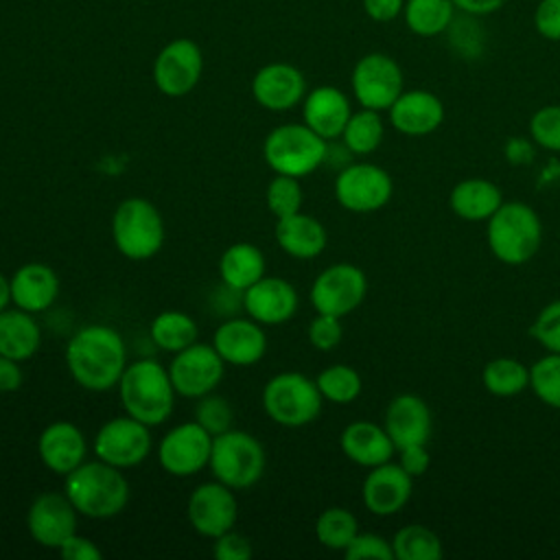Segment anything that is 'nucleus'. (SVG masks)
<instances>
[{
	"instance_id": "nucleus-46",
	"label": "nucleus",
	"mask_w": 560,
	"mask_h": 560,
	"mask_svg": "<svg viewBox=\"0 0 560 560\" xmlns=\"http://www.w3.org/2000/svg\"><path fill=\"white\" fill-rule=\"evenodd\" d=\"M252 540L241 532H225L212 540V556L217 560H247L252 558Z\"/></svg>"
},
{
	"instance_id": "nucleus-5",
	"label": "nucleus",
	"mask_w": 560,
	"mask_h": 560,
	"mask_svg": "<svg viewBox=\"0 0 560 560\" xmlns=\"http://www.w3.org/2000/svg\"><path fill=\"white\" fill-rule=\"evenodd\" d=\"M328 140L317 136L304 122L273 127L262 142V158L273 173L306 177L326 164Z\"/></svg>"
},
{
	"instance_id": "nucleus-41",
	"label": "nucleus",
	"mask_w": 560,
	"mask_h": 560,
	"mask_svg": "<svg viewBox=\"0 0 560 560\" xmlns=\"http://www.w3.org/2000/svg\"><path fill=\"white\" fill-rule=\"evenodd\" d=\"M212 438L232 429L234 409L225 396H219L214 392L197 398L195 402V418Z\"/></svg>"
},
{
	"instance_id": "nucleus-29",
	"label": "nucleus",
	"mask_w": 560,
	"mask_h": 560,
	"mask_svg": "<svg viewBox=\"0 0 560 560\" xmlns=\"http://www.w3.org/2000/svg\"><path fill=\"white\" fill-rule=\"evenodd\" d=\"M503 203L501 188L483 177H468L457 182L448 192V208L464 221H488Z\"/></svg>"
},
{
	"instance_id": "nucleus-42",
	"label": "nucleus",
	"mask_w": 560,
	"mask_h": 560,
	"mask_svg": "<svg viewBox=\"0 0 560 560\" xmlns=\"http://www.w3.org/2000/svg\"><path fill=\"white\" fill-rule=\"evenodd\" d=\"M529 136L536 147L560 153V105H545L529 118Z\"/></svg>"
},
{
	"instance_id": "nucleus-53",
	"label": "nucleus",
	"mask_w": 560,
	"mask_h": 560,
	"mask_svg": "<svg viewBox=\"0 0 560 560\" xmlns=\"http://www.w3.org/2000/svg\"><path fill=\"white\" fill-rule=\"evenodd\" d=\"M9 304H13V298H11V278H7L2 271H0V313L4 308H9Z\"/></svg>"
},
{
	"instance_id": "nucleus-37",
	"label": "nucleus",
	"mask_w": 560,
	"mask_h": 560,
	"mask_svg": "<svg viewBox=\"0 0 560 560\" xmlns=\"http://www.w3.org/2000/svg\"><path fill=\"white\" fill-rule=\"evenodd\" d=\"M357 534H359L357 516L350 510L339 505L326 508L324 512H319L315 521L317 542L332 551H343Z\"/></svg>"
},
{
	"instance_id": "nucleus-47",
	"label": "nucleus",
	"mask_w": 560,
	"mask_h": 560,
	"mask_svg": "<svg viewBox=\"0 0 560 560\" xmlns=\"http://www.w3.org/2000/svg\"><path fill=\"white\" fill-rule=\"evenodd\" d=\"M534 26L545 39H560V0H540L534 11Z\"/></svg>"
},
{
	"instance_id": "nucleus-50",
	"label": "nucleus",
	"mask_w": 560,
	"mask_h": 560,
	"mask_svg": "<svg viewBox=\"0 0 560 560\" xmlns=\"http://www.w3.org/2000/svg\"><path fill=\"white\" fill-rule=\"evenodd\" d=\"M24 383V372L20 361L0 354V392L9 394V392H18Z\"/></svg>"
},
{
	"instance_id": "nucleus-10",
	"label": "nucleus",
	"mask_w": 560,
	"mask_h": 560,
	"mask_svg": "<svg viewBox=\"0 0 560 560\" xmlns=\"http://www.w3.org/2000/svg\"><path fill=\"white\" fill-rule=\"evenodd\" d=\"M368 295V278L352 262H335L322 269L311 284V304L317 313L346 317L363 304Z\"/></svg>"
},
{
	"instance_id": "nucleus-38",
	"label": "nucleus",
	"mask_w": 560,
	"mask_h": 560,
	"mask_svg": "<svg viewBox=\"0 0 560 560\" xmlns=\"http://www.w3.org/2000/svg\"><path fill=\"white\" fill-rule=\"evenodd\" d=\"M324 400L335 402V405H350L359 398L363 389L361 374L346 363H332L324 368L317 378H315Z\"/></svg>"
},
{
	"instance_id": "nucleus-9",
	"label": "nucleus",
	"mask_w": 560,
	"mask_h": 560,
	"mask_svg": "<svg viewBox=\"0 0 560 560\" xmlns=\"http://www.w3.org/2000/svg\"><path fill=\"white\" fill-rule=\"evenodd\" d=\"M335 199L354 214H370L385 208L394 195V182L385 168L372 162H350L332 184Z\"/></svg>"
},
{
	"instance_id": "nucleus-24",
	"label": "nucleus",
	"mask_w": 560,
	"mask_h": 560,
	"mask_svg": "<svg viewBox=\"0 0 560 560\" xmlns=\"http://www.w3.org/2000/svg\"><path fill=\"white\" fill-rule=\"evenodd\" d=\"M392 127L409 138L433 133L444 120L442 101L429 90H402L387 109Z\"/></svg>"
},
{
	"instance_id": "nucleus-51",
	"label": "nucleus",
	"mask_w": 560,
	"mask_h": 560,
	"mask_svg": "<svg viewBox=\"0 0 560 560\" xmlns=\"http://www.w3.org/2000/svg\"><path fill=\"white\" fill-rule=\"evenodd\" d=\"M405 9V0H363V11L374 22H392Z\"/></svg>"
},
{
	"instance_id": "nucleus-34",
	"label": "nucleus",
	"mask_w": 560,
	"mask_h": 560,
	"mask_svg": "<svg viewBox=\"0 0 560 560\" xmlns=\"http://www.w3.org/2000/svg\"><path fill=\"white\" fill-rule=\"evenodd\" d=\"M455 9L453 0H407L402 13L411 33L433 37L453 24Z\"/></svg>"
},
{
	"instance_id": "nucleus-4",
	"label": "nucleus",
	"mask_w": 560,
	"mask_h": 560,
	"mask_svg": "<svg viewBox=\"0 0 560 560\" xmlns=\"http://www.w3.org/2000/svg\"><path fill=\"white\" fill-rule=\"evenodd\" d=\"M486 241L492 256L510 267L529 262L542 245L538 212L523 201H503L486 221Z\"/></svg>"
},
{
	"instance_id": "nucleus-23",
	"label": "nucleus",
	"mask_w": 560,
	"mask_h": 560,
	"mask_svg": "<svg viewBox=\"0 0 560 560\" xmlns=\"http://www.w3.org/2000/svg\"><path fill=\"white\" fill-rule=\"evenodd\" d=\"M383 427L398 451L409 444H427L433 431V416L424 398L416 394H398L385 407Z\"/></svg>"
},
{
	"instance_id": "nucleus-1",
	"label": "nucleus",
	"mask_w": 560,
	"mask_h": 560,
	"mask_svg": "<svg viewBox=\"0 0 560 560\" xmlns=\"http://www.w3.org/2000/svg\"><path fill=\"white\" fill-rule=\"evenodd\" d=\"M66 365L77 385L88 392H109L127 368V346L107 324L79 328L66 346Z\"/></svg>"
},
{
	"instance_id": "nucleus-21",
	"label": "nucleus",
	"mask_w": 560,
	"mask_h": 560,
	"mask_svg": "<svg viewBox=\"0 0 560 560\" xmlns=\"http://www.w3.org/2000/svg\"><path fill=\"white\" fill-rule=\"evenodd\" d=\"M212 346L225 365L247 368L265 357L267 335L252 317H228L214 328Z\"/></svg>"
},
{
	"instance_id": "nucleus-30",
	"label": "nucleus",
	"mask_w": 560,
	"mask_h": 560,
	"mask_svg": "<svg viewBox=\"0 0 560 560\" xmlns=\"http://www.w3.org/2000/svg\"><path fill=\"white\" fill-rule=\"evenodd\" d=\"M42 346V326L35 313L24 308H4L0 313V354L15 361H28Z\"/></svg>"
},
{
	"instance_id": "nucleus-15",
	"label": "nucleus",
	"mask_w": 560,
	"mask_h": 560,
	"mask_svg": "<svg viewBox=\"0 0 560 560\" xmlns=\"http://www.w3.org/2000/svg\"><path fill=\"white\" fill-rule=\"evenodd\" d=\"M203 72V52L197 42L188 37L171 39L153 61V83L171 98L192 92Z\"/></svg>"
},
{
	"instance_id": "nucleus-7",
	"label": "nucleus",
	"mask_w": 560,
	"mask_h": 560,
	"mask_svg": "<svg viewBox=\"0 0 560 560\" xmlns=\"http://www.w3.org/2000/svg\"><path fill=\"white\" fill-rule=\"evenodd\" d=\"M265 466V446L252 433L228 429L214 435L208 468L217 481L232 490H247L260 481Z\"/></svg>"
},
{
	"instance_id": "nucleus-36",
	"label": "nucleus",
	"mask_w": 560,
	"mask_h": 560,
	"mask_svg": "<svg viewBox=\"0 0 560 560\" xmlns=\"http://www.w3.org/2000/svg\"><path fill=\"white\" fill-rule=\"evenodd\" d=\"M385 138V125L381 118V112L361 107L359 112H352L343 133L341 142L350 149L352 155H370L374 153Z\"/></svg>"
},
{
	"instance_id": "nucleus-20",
	"label": "nucleus",
	"mask_w": 560,
	"mask_h": 560,
	"mask_svg": "<svg viewBox=\"0 0 560 560\" xmlns=\"http://www.w3.org/2000/svg\"><path fill=\"white\" fill-rule=\"evenodd\" d=\"M252 94L260 107L269 112H287L304 101L306 79L291 63L271 61L254 74Z\"/></svg>"
},
{
	"instance_id": "nucleus-52",
	"label": "nucleus",
	"mask_w": 560,
	"mask_h": 560,
	"mask_svg": "<svg viewBox=\"0 0 560 560\" xmlns=\"http://www.w3.org/2000/svg\"><path fill=\"white\" fill-rule=\"evenodd\" d=\"M453 2L466 15H488L499 11L508 0H453Z\"/></svg>"
},
{
	"instance_id": "nucleus-3",
	"label": "nucleus",
	"mask_w": 560,
	"mask_h": 560,
	"mask_svg": "<svg viewBox=\"0 0 560 560\" xmlns=\"http://www.w3.org/2000/svg\"><path fill=\"white\" fill-rule=\"evenodd\" d=\"M118 396L125 413L147 427H158L171 418L177 392L168 368L155 359H138L127 363L118 381Z\"/></svg>"
},
{
	"instance_id": "nucleus-49",
	"label": "nucleus",
	"mask_w": 560,
	"mask_h": 560,
	"mask_svg": "<svg viewBox=\"0 0 560 560\" xmlns=\"http://www.w3.org/2000/svg\"><path fill=\"white\" fill-rule=\"evenodd\" d=\"M57 551L66 560H101L103 558V551L98 549V545L88 536H81L79 532H74Z\"/></svg>"
},
{
	"instance_id": "nucleus-44",
	"label": "nucleus",
	"mask_w": 560,
	"mask_h": 560,
	"mask_svg": "<svg viewBox=\"0 0 560 560\" xmlns=\"http://www.w3.org/2000/svg\"><path fill=\"white\" fill-rule=\"evenodd\" d=\"M306 337H308V343H311L315 350H319V352H330V350H335V348L341 343V337H343L341 317L317 313V315L311 319V324H308Z\"/></svg>"
},
{
	"instance_id": "nucleus-14",
	"label": "nucleus",
	"mask_w": 560,
	"mask_h": 560,
	"mask_svg": "<svg viewBox=\"0 0 560 560\" xmlns=\"http://www.w3.org/2000/svg\"><path fill=\"white\" fill-rule=\"evenodd\" d=\"M212 435L197 422H182L166 431L158 444V464L173 477H192L210 462Z\"/></svg>"
},
{
	"instance_id": "nucleus-27",
	"label": "nucleus",
	"mask_w": 560,
	"mask_h": 560,
	"mask_svg": "<svg viewBox=\"0 0 560 560\" xmlns=\"http://www.w3.org/2000/svg\"><path fill=\"white\" fill-rule=\"evenodd\" d=\"M341 453L357 466L374 468L394 457L396 444L383 424L370 420H354L343 427L339 435Z\"/></svg>"
},
{
	"instance_id": "nucleus-43",
	"label": "nucleus",
	"mask_w": 560,
	"mask_h": 560,
	"mask_svg": "<svg viewBox=\"0 0 560 560\" xmlns=\"http://www.w3.org/2000/svg\"><path fill=\"white\" fill-rule=\"evenodd\" d=\"M529 337L547 352L560 354V298L538 311L529 326Z\"/></svg>"
},
{
	"instance_id": "nucleus-8",
	"label": "nucleus",
	"mask_w": 560,
	"mask_h": 560,
	"mask_svg": "<svg viewBox=\"0 0 560 560\" xmlns=\"http://www.w3.org/2000/svg\"><path fill=\"white\" fill-rule=\"evenodd\" d=\"M112 238L125 258L149 260L164 245V219L149 199L129 197L114 210Z\"/></svg>"
},
{
	"instance_id": "nucleus-13",
	"label": "nucleus",
	"mask_w": 560,
	"mask_h": 560,
	"mask_svg": "<svg viewBox=\"0 0 560 560\" xmlns=\"http://www.w3.org/2000/svg\"><path fill=\"white\" fill-rule=\"evenodd\" d=\"M225 374V361L219 357L212 343H199L179 350L168 363V376L177 396L201 398L217 389Z\"/></svg>"
},
{
	"instance_id": "nucleus-39",
	"label": "nucleus",
	"mask_w": 560,
	"mask_h": 560,
	"mask_svg": "<svg viewBox=\"0 0 560 560\" xmlns=\"http://www.w3.org/2000/svg\"><path fill=\"white\" fill-rule=\"evenodd\" d=\"M529 389L542 405L560 411V354L547 352L529 365Z\"/></svg>"
},
{
	"instance_id": "nucleus-2",
	"label": "nucleus",
	"mask_w": 560,
	"mask_h": 560,
	"mask_svg": "<svg viewBox=\"0 0 560 560\" xmlns=\"http://www.w3.org/2000/svg\"><path fill=\"white\" fill-rule=\"evenodd\" d=\"M63 492L81 516L112 518L127 508L131 488L120 468L96 457L63 477Z\"/></svg>"
},
{
	"instance_id": "nucleus-48",
	"label": "nucleus",
	"mask_w": 560,
	"mask_h": 560,
	"mask_svg": "<svg viewBox=\"0 0 560 560\" xmlns=\"http://www.w3.org/2000/svg\"><path fill=\"white\" fill-rule=\"evenodd\" d=\"M398 453V464L416 479V477H422L429 466H431V455H429V448L427 444H409V446H402L396 451Z\"/></svg>"
},
{
	"instance_id": "nucleus-31",
	"label": "nucleus",
	"mask_w": 560,
	"mask_h": 560,
	"mask_svg": "<svg viewBox=\"0 0 560 560\" xmlns=\"http://www.w3.org/2000/svg\"><path fill=\"white\" fill-rule=\"evenodd\" d=\"M219 276L225 287L243 293L265 276V256L252 243H234L219 258Z\"/></svg>"
},
{
	"instance_id": "nucleus-26",
	"label": "nucleus",
	"mask_w": 560,
	"mask_h": 560,
	"mask_svg": "<svg viewBox=\"0 0 560 560\" xmlns=\"http://www.w3.org/2000/svg\"><path fill=\"white\" fill-rule=\"evenodd\" d=\"M59 276L44 262H24L11 276V298L18 308L28 313H44L59 298Z\"/></svg>"
},
{
	"instance_id": "nucleus-45",
	"label": "nucleus",
	"mask_w": 560,
	"mask_h": 560,
	"mask_svg": "<svg viewBox=\"0 0 560 560\" xmlns=\"http://www.w3.org/2000/svg\"><path fill=\"white\" fill-rule=\"evenodd\" d=\"M343 556L348 560H365V558H374V560H394V549H392V540L383 538L381 534H372V532H359L350 545L343 549Z\"/></svg>"
},
{
	"instance_id": "nucleus-35",
	"label": "nucleus",
	"mask_w": 560,
	"mask_h": 560,
	"mask_svg": "<svg viewBox=\"0 0 560 560\" xmlns=\"http://www.w3.org/2000/svg\"><path fill=\"white\" fill-rule=\"evenodd\" d=\"M394 560H440L444 556L442 538L427 525H402L392 538Z\"/></svg>"
},
{
	"instance_id": "nucleus-22",
	"label": "nucleus",
	"mask_w": 560,
	"mask_h": 560,
	"mask_svg": "<svg viewBox=\"0 0 560 560\" xmlns=\"http://www.w3.org/2000/svg\"><path fill=\"white\" fill-rule=\"evenodd\" d=\"M37 455L50 472L66 477L85 462L88 442L83 431L74 422L55 420L39 433Z\"/></svg>"
},
{
	"instance_id": "nucleus-40",
	"label": "nucleus",
	"mask_w": 560,
	"mask_h": 560,
	"mask_svg": "<svg viewBox=\"0 0 560 560\" xmlns=\"http://www.w3.org/2000/svg\"><path fill=\"white\" fill-rule=\"evenodd\" d=\"M265 201H267L269 212L276 219H282V217L300 212L302 210V201H304L300 179L291 177V175L276 173V177L267 184Z\"/></svg>"
},
{
	"instance_id": "nucleus-25",
	"label": "nucleus",
	"mask_w": 560,
	"mask_h": 560,
	"mask_svg": "<svg viewBox=\"0 0 560 560\" xmlns=\"http://www.w3.org/2000/svg\"><path fill=\"white\" fill-rule=\"evenodd\" d=\"M352 114L348 96L335 85H317L302 101L304 125L324 140H337Z\"/></svg>"
},
{
	"instance_id": "nucleus-28",
	"label": "nucleus",
	"mask_w": 560,
	"mask_h": 560,
	"mask_svg": "<svg viewBox=\"0 0 560 560\" xmlns=\"http://www.w3.org/2000/svg\"><path fill=\"white\" fill-rule=\"evenodd\" d=\"M273 236L280 249L298 260L317 258L328 243V232L324 223L311 214H304L302 210L295 214L276 219Z\"/></svg>"
},
{
	"instance_id": "nucleus-32",
	"label": "nucleus",
	"mask_w": 560,
	"mask_h": 560,
	"mask_svg": "<svg viewBox=\"0 0 560 560\" xmlns=\"http://www.w3.org/2000/svg\"><path fill=\"white\" fill-rule=\"evenodd\" d=\"M197 335H199V328H197V322L184 313V311H175V308H168V311H162L153 317L151 326H149V337L151 341L164 350V352H179L188 346H192L197 341Z\"/></svg>"
},
{
	"instance_id": "nucleus-19",
	"label": "nucleus",
	"mask_w": 560,
	"mask_h": 560,
	"mask_svg": "<svg viewBox=\"0 0 560 560\" xmlns=\"http://www.w3.org/2000/svg\"><path fill=\"white\" fill-rule=\"evenodd\" d=\"M413 477L398 464L385 462L374 468H368V475L361 486V499L368 512L374 516H394L411 499Z\"/></svg>"
},
{
	"instance_id": "nucleus-12",
	"label": "nucleus",
	"mask_w": 560,
	"mask_h": 560,
	"mask_svg": "<svg viewBox=\"0 0 560 560\" xmlns=\"http://www.w3.org/2000/svg\"><path fill=\"white\" fill-rule=\"evenodd\" d=\"M94 455L120 470L142 464L153 446L151 427L129 413L109 418L101 424L94 438Z\"/></svg>"
},
{
	"instance_id": "nucleus-6",
	"label": "nucleus",
	"mask_w": 560,
	"mask_h": 560,
	"mask_svg": "<svg viewBox=\"0 0 560 560\" xmlns=\"http://www.w3.org/2000/svg\"><path fill=\"white\" fill-rule=\"evenodd\" d=\"M265 413L280 427L300 429L315 422L324 407V396L313 378L302 372H280L271 376L260 394Z\"/></svg>"
},
{
	"instance_id": "nucleus-17",
	"label": "nucleus",
	"mask_w": 560,
	"mask_h": 560,
	"mask_svg": "<svg viewBox=\"0 0 560 560\" xmlns=\"http://www.w3.org/2000/svg\"><path fill=\"white\" fill-rule=\"evenodd\" d=\"M79 516L81 514L63 490H48L31 501L26 512V529L37 545L59 549L77 532Z\"/></svg>"
},
{
	"instance_id": "nucleus-18",
	"label": "nucleus",
	"mask_w": 560,
	"mask_h": 560,
	"mask_svg": "<svg viewBox=\"0 0 560 560\" xmlns=\"http://www.w3.org/2000/svg\"><path fill=\"white\" fill-rule=\"evenodd\" d=\"M241 306L254 322L262 326H280L298 313L300 295L289 280L280 276H262L241 293Z\"/></svg>"
},
{
	"instance_id": "nucleus-33",
	"label": "nucleus",
	"mask_w": 560,
	"mask_h": 560,
	"mask_svg": "<svg viewBox=\"0 0 560 560\" xmlns=\"http://www.w3.org/2000/svg\"><path fill=\"white\" fill-rule=\"evenodd\" d=\"M481 385L497 398L518 396L529 387V365L512 357H497L483 365Z\"/></svg>"
},
{
	"instance_id": "nucleus-11",
	"label": "nucleus",
	"mask_w": 560,
	"mask_h": 560,
	"mask_svg": "<svg viewBox=\"0 0 560 560\" xmlns=\"http://www.w3.org/2000/svg\"><path fill=\"white\" fill-rule=\"evenodd\" d=\"M357 103L368 109L387 112L405 90V77L396 59L385 52L363 55L350 74Z\"/></svg>"
},
{
	"instance_id": "nucleus-16",
	"label": "nucleus",
	"mask_w": 560,
	"mask_h": 560,
	"mask_svg": "<svg viewBox=\"0 0 560 560\" xmlns=\"http://www.w3.org/2000/svg\"><path fill=\"white\" fill-rule=\"evenodd\" d=\"M188 521L197 534L214 540L217 536L234 529L238 518V503L232 488L221 481L199 483L186 505Z\"/></svg>"
}]
</instances>
